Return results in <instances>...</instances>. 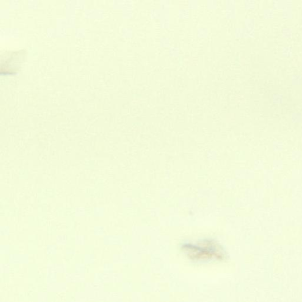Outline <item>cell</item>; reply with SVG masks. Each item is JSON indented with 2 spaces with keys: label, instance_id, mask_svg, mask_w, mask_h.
<instances>
[{
  "label": "cell",
  "instance_id": "cell-1",
  "mask_svg": "<svg viewBox=\"0 0 302 302\" xmlns=\"http://www.w3.org/2000/svg\"><path fill=\"white\" fill-rule=\"evenodd\" d=\"M25 57V51H14L5 54L2 56L1 74H13L17 72L23 58Z\"/></svg>",
  "mask_w": 302,
  "mask_h": 302
}]
</instances>
